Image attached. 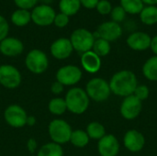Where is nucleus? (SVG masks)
<instances>
[{"instance_id":"f257e3e1","label":"nucleus","mask_w":157,"mask_h":156,"mask_svg":"<svg viewBox=\"0 0 157 156\" xmlns=\"http://www.w3.org/2000/svg\"><path fill=\"white\" fill-rule=\"evenodd\" d=\"M109 84L111 93L118 97H126L133 95L138 86V81L133 72L122 70L114 74Z\"/></svg>"},{"instance_id":"f03ea898","label":"nucleus","mask_w":157,"mask_h":156,"mask_svg":"<svg viewBox=\"0 0 157 156\" xmlns=\"http://www.w3.org/2000/svg\"><path fill=\"white\" fill-rule=\"evenodd\" d=\"M67 110L75 115H81L85 113L90 103V98L88 97L85 89L81 87H73L69 89L64 97Z\"/></svg>"},{"instance_id":"7ed1b4c3","label":"nucleus","mask_w":157,"mask_h":156,"mask_svg":"<svg viewBox=\"0 0 157 156\" xmlns=\"http://www.w3.org/2000/svg\"><path fill=\"white\" fill-rule=\"evenodd\" d=\"M72 132L70 124L62 119H55L49 123L48 133L52 143L60 145L69 143Z\"/></svg>"},{"instance_id":"20e7f679","label":"nucleus","mask_w":157,"mask_h":156,"mask_svg":"<svg viewBox=\"0 0 157 156\" xmlns=\"http://www.w3.org/2000/svg\"><path fill=\"white\" fill-rule=\"evenodd\" d=\"M85 90L88 97L96 102L106 101L111 94L109 84L105 79L100 77L90 79L87 82Z\"/></svg>"},{"instance_id":"39448f33","label":"nucleus","mask_w":157,"mask_h":156,"mask_svg":"<svg viewBox=\"0 0 157 156\" xmlns=\"http://www.w3.org/2000/svg\"><path fill=\"white\" fill-rule=\"evenodd\" d=\"M25 65L30 73L41 74L49 67V59L44 51L39 49H33L27 54Z\"/></svg>"},{"instance_id":"423d86ee","label":"nucleus","mask_w":157,"mask_h":156,"mask_svg":"<svg viewBox=\"0 0 157 156\" xmlns=\"http://www.w3.org/2000/svg\"><path fill=\"white\" fill-rule=\"evenodd\" d=\"M70 41L74 50L78 52L84 53L91 51L95 41L94 33L86 29H77L73 31L70 37Z\"/></svg>"},{"instance_id":"0eeeda50","label":"nucleus","mask_w":157,"mask_h":156,"mask_svg":"<svg viewBox=\"0 0 157 156\" xmlns=\"http://www.w3.org/2000/svg\"><path fill=\"white\" fill-rule=\"evenodd\" d=\"M28 114L26 110L17 104L9 105L4 111V120L12 128L19 129L27 125Z\"/></svg>"},{"instance_id":"6e6552de","label":"nucleus","mask_w":157,"mask_h":156,"mask_svg":"<svg viewBox=\"0 0 157 156\" xmlns=\"http://www.w3.org/2000/svg\"><path fill=\"white\" fill-rule=\"evenodd\" d=\"M83 73L81 69L73 64H67L58 69L55 74L56 81L63 84L64 86H72L80 82Z\"/></svg>"},{"instance_id":"1a4fd4ad","label":"nucleus","mask_w":157,"mask_h":156,"mask_svg":"<svg viewBox=\"0 0 157 156\" xmlns=\"http://www.w3.org/2000/svg\"><path fill=\"white\" fill-rule=\"evenodd\" d=\"M22 76L19 70L11 64L0 65V84L7 89H15L21 84Z\"/></svg>"},{"instance_id":"9d476101","label":"nucleus","mask_w":157,"mask_h":156,"mask_svg":"<svg viewBox=\"0 0 157 156\" xmlns=\"http://www.w3.org/2000/svg\"><path fill=\"white\" fill-rule=\"evenodd\" d=\"M31 13V20L38 26L46 27L53 23L55 17L54 9L48 5H40L33 8Z\"/></svg>"},{"instance_id":"9b49d317","label":"nucleus","mask_w":157,"mask_h":156,"mask_svg":"<svg viewBox=\"0 0 157 156\" xmlns=\"http://www.w3.org/2000/svg\"><path fill=\"white\" fill-rule=\"evenodd\" d=\"M121 34H122V29L121 25L111 20L100 24L97 31L94 33V36L95 39L101 38L110 42V41L117 40L121 36Z\"/></svg>"},{"instance_id":"f8f14e48","label":"nucleus","mask_w":157,"mask_h":156,"mask_svg":"<svg viewBox=\"0 0 157 156\" xmlns=\"http://www.w3.org/2000/svg\"><path fill=\"white\" fill-rule=\"evenodd\" d=\"M142 108V101L139 100L134 95H131L124 97L121 106V114L125 120H132L140 115Z\"/></svg>"},{"instance_id":"ddd939ff","label":"nucleus","mask_w":157,"mask_h":156,"mask_svg":"<svg viewBox=\"0 0 157 156\" xmlns=\"http://www.w3.org/2000/svg\"><path fill=\"white\" fill-rule=\"evenodd\" d=\"M98 151L100 156H117L120 152V143L112 134H106L98 141Z\"/></svg>"},{"instance_id":"4468645a","label":"nucleus","mask_w":157,"mask_h":156,"mask_svg":"<svg viewBox=\"0 0 157 156\" xmlns=\"http://www.w3.org/2000/svg\"><path fill=\"white\" fill-rule=\"evenodd\" d=\"M50 51L53 58L57 60H65L71 56L74 48L69 39L60 38L52 43Z\"/></svg>"},{"instance_id":"2eb2a0df","label":"nucleus","mask_w":157,"mask_h":156,"mask_svg":"<svg viewBox=\"0 0 157 156\" xmlns=\"http://www.w3.org/2000/svg\"><path fill=\"white\" fill-rule=\"evenodd\" d=\"M123 144L128 151L132 153H138L144 149L145 138L140 131L136 130H130L124 135Z\"/></svg>"},{"instance_id":"dca6fc26","label":"nucleus","mask_w":157,"mask_h":156,"mask_svg":"<svg viewBox=\"0 0 157 156\" xmlns=\"http://www.w3.org/2000/svg\"><path fill=\"white\" fill-rule=\"evenodd\" d=\"M24 51L22 41L14 37H6L0 41V52L6 57H16Z\"/></svg>"},{"instance_id":"f3484780","label":"nucleus","mask_w":157,"mask_h":156,"mask_svg":"<svg viewBox=\"0 0 157 156\" xmlns=\"http://www.w3.org/2000/svg\"><path fill=\"white\" fill-rule=\"evenodd\" d=\"M151 40L149 34L143 31H135L127 38V45L133 51H142L150 48Z\"/></svg>"},{"instance_id":"a211bd4d","label":"nucleus","mask_w":157,"mask_h":156,"mask_svg":"<svg viewBox=\"0 0 157 156\" xmlns=\"http://www.w3.org/2000/svg\"><path fill=\"white\" fill-rule=\"evenodd\" d=\"M81 65L87 73L96 74L101 67V59L91 50L82 53Z\"/></svg>"},{"instance_id":"6ab92c4d","label":"nucleus","mask_w":157,"mask_h":156,"mask_svg":"<svg viewBox=\"0 0 157 156\" xmlns=\"http://www.w3.org/2000/svg\"><path fill=\"white\" fill-rule=\"evenodd\" d=\"M140 19L141 21L148 26L155 25L157 23V6H144L141 11Z\"/></svg>"},{"instance_id":"aec40b11","label":"nucleus","mask_w":157,"mask_h":156,"mask_svg":"<svg viewBox=\"0 0 157 156\" xmlns=\"http://www.w3.org/2000/svg\"><path fill=\"white\" fill-rule=\"evenodd\" d=\"M31 20V13L26 9H20L14 11L11 15V21L15 26L24 27Z\"/></svg>"},{"instance_id":"412c9836","label":"nucleus","mask_w":157,"mask_h":156,"mask_svg":"<svg viewBox=\"0 0 157 156\" xmlns=\"http://www.w3.org/2000/svg\"><path fill=\"white\" fill-rule=\"evenodd\" d=\"M144 75L150 81H157V56L149 58L143 66Z\"/></svg>"},{"instance_id":"4be33fe9","label":"nucleus","mask_w":157,"mask_h":156,"mask_svg":"<svg viewBox=\"0 0 157 156\" xmlns=\"http://www.w3.org/2000/svg\"><path fill=\"white\" fill-rule=\"evenodd\" d=\"M81 7L80 0H60L59 8L61 13L67 15L68 17L75 15Z\"/></svg>"},{"instance_id":"5701e85b","label":"nucleus","mask_w":157,"mask_h":156,"mask_svg":"<svg viewBox=\"0 0 157 156\" xmlns=\"http://www.w3.org/2000/svg\"><path fill=\"white\" fill-rule=\"evenodd\" d=\"M37 156H63V150L60 144L52 142L42 145L39 149Z\"/></svg>"},{"instance_id":"b1692460","label":"nucleus","mask_w":157,"mask_h":156,"mask_svg":"<svg viewBox=\"0 0 157 156\" xmlns=\"http://www.w3.org/2000/svg\"><path fill=\"white\" fill-rule=\"evenodd\" d=\"M89 140L90 139L86 131L83 130H75L73 131L69 143H71L74 146L77 148H84L88 144Z\"/></svg>"},{"instance_id":"393cba45","label":"nucleus","mask_w":157,"mask_h":156,"mask_svg":"<svg viewBox=\"0 0 157 156\" xmlns=\"http://www.w3.org/2000/svg\"><path fill=\"white\" fill-rule=\"evenodd\" d=\"M86 133L89 137V139H93V140H100L101 138H103L106 135V130L105 127L97 121H93L90 122L87 127H86Z\"/></svg>"},{"instance_id":"a878e982","label":"nucleus","mask_w":157,"mask_h":156,"mask_svg":"<svg viewBox=\"0 0 157 156\" xmlns=\"http://www.w3.org/2000/svg\"><path fill=\"white\" fill-rule=\"evenodd\" d=\"M144 3L142 0H121V6L126 13L131 15L140 14L144 9Z\"/></svg>"},{"instance_id":"bb28decb","label":"nucleus","mask_w":157,"mask_h":156,"mask_svg":"<svg viewBox=\"0 0 157 156\" xmlns=\"http://www.w3.org/2000/svg\"><path fill=\"white\" fill-rule=\"evenodd\" d=\"M48 109L50 113L55 115V116H61L65 113L67 110L66 103L64 98L62 97H54L50 100L48 104Z\"/></svg>"},{"instance_id":"cd10ccee","label":"nucleus","mask_w":157,"mask_h":156,"mask_svg":"<svg viewBox=\"0 0 157 156\" xmlns=\"http://www.w3.org/2000/svg\"><path fill=\"white\" fill-rule=\"evenodd\" d=\"M110 42L101 38H98L94 41L92 51L99 57H104L110 52Z\"/></svg>"},{"instance_id":"c85d7f7f","label":"nucleus","mask_w":157,"mask_h":156,"mask_svg":"<svg viewBox=\"0 0 157 156\" xmlns=\"http://www.w3.org/2000/svg\"><path fill=\"white\" fill-rule=\"evenodd\" d=\"M126 14L127 13L125 12V10L121 6H117L112 8L111 12H110V17H111L112 21L120 24L121 22H122L125 19Z\"/></svg>"},{"instance_id":"c756f323","label":"nucleus","mask_w":157,"mask_h":156,"mask_svg":"<svg viewBox=\"0 0 157 156\" xmlns=\"http://www.w3.org/2000/svg\"><path fill=\"white\" fill-rule=\"evenodd\" d=\"M96 8L100 15H109L110 14L113 7L109 0H99Z\"/></svg>"},{"instance_id":"7c9ffc66","label":"nucleus","mask_w":157,"mask_h":156,"mask_svg":"<svg viewBox=\"0 0 157 156\" xmlns=\"http://www.w3.org/2000/svg\"><path fill=\"white\" fill-rule=\"evenodd\" d=\"M133 95L141 101H144L145 99L148 98L149 95H150V90L148 88L147 86L144 85H141V86H137Z\"/></svg>"},{"instance_id":"2f4dec72","label":"nucleus","mask_w":157,"mask_h":156,"mask_svg":"<svg viewBox=\"0 0 157 156\" xmlns=\"http://www.w3.org/2000/svg\"><path fill=\"white\" fill-rule=\"evenodd\" d=\"M53 23L58 28H64L69 23V17L63 13H59L55 15Z\"/></svg>"},{"instance_id":"473e14b6","label":"nucleus","mask_w":157,"mask_h":156,"mask_svg":"<svg viewBox=\"0 0 157 156\" xmlns=\"http://www.w3.org/2000/svg\"><path fill=\"white\" fill-rule=\"evenodd\" d=\"M9 31V25L7 20L0 15V41L7 37Z\"/></svg>"},{"instance_id":"72a5a7b5","label":"nucleus","mask_w":157,"mask_h":156,"mask_svg":"<svg viewBox=\"0 0 157 156\" xmlns=\"http://www.w3.org/2000/svg\"><path fill=\"white\" fill-rule=\"evenodd\" d=\"M39 0H14L15 4L20 9H26L29 10L32 7H35L37 2Z\"/></svg>"},{"instance_id":"f704fd0d","label":"nucleus","mask_w":157,"mask_h":156,"mask_svg":"<svg viewBox=\"0 0 157 156\" xmlns=\"http://www.w3.org/2000/svg\"><path fill=\"white\" fill-rule=\"evenodd\" d=\"M64 89V86L63 84H61L58 81H55L52 84L51 86V92L54 95H60L63 93Z\"/></svg>"},{"instance_id":"c9c22d12","label":"nucleus","mask_w":157,"mask_h":156,"mask_svg":"<svg viewBox=\"0 0 157 156\" xmlns=\"http://www.w3.org/2000/svg\"><path fill=\"white\" fill-rule=\"evenodd\" d=\"M98 2H99V0H80L81 6H85L86 8H88V9L96 8Z\"/></svg>"},{"instance_id":"e433bc0d","label":"nucleus","mask_w":157,"mask_h":156,"mask_svg":"<svg viewBox=\"0 0 157 156\" xmlns=\"http://www.w3.org/2000/svg\"><path fill=\"white\" fill-rule=\"evenodd\" d=\"M27 147H28V150L30 154H34L37 150V143L34 139L30 138L28 140V143H27Z\"/></svg>"},{"instance_id":"4c0bfd02","label":"nucleus","mask_w":157,"mask_h":156,"mask_svg":"<svg viewBox=\"0 0 157 156\" xmlns=\"http://www.w3.org/2000/svg\"><path fill=\"white\" fill-rule=\"evenodd\" d=\"M150 48H151L152 51L155 53V55H156L157 56V35H155V37L152 38Z\"/></svg>"},{"instance_id":"58836bf2","label":"nucleus","mask_w":157,"mask_h":156,"mask_svg":"<svg viewBox=\"0 0 157 156\" xmlns=\"http://www.w3.org/2000/svg\"><path fill=\"white\" fill-rule=\"evenodd\" d=\"M37 120L35 119L34 116H28V119H27V125H29V127H32L36 124Z\"/></svg>"},{"instance_id":"ea45409f","label":"nucleus","mask_w":157,"mask_h":156,"mask_svg":"<svg viewBox=\"0 0 157 156\" xmlns=\"http://www.w3.org/2000/svg\"><path fill=\"white\" fill-rule=\"evenodd\" d=\"M144 4L148 6H155L157 5V0H142Z\"/></svg>"}]
</instances>
